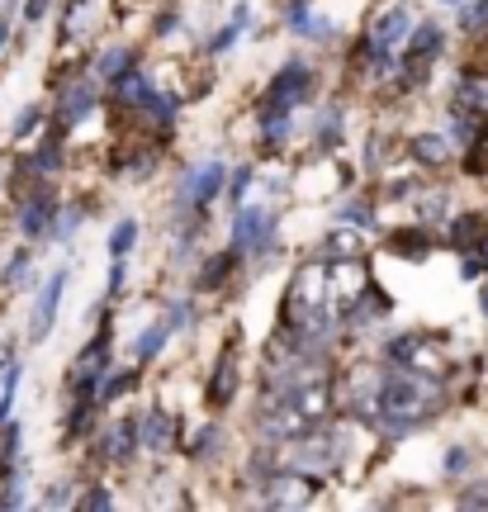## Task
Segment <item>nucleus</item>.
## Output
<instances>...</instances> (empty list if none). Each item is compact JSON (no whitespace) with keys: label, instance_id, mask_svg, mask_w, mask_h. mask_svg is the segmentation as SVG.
Segmentation results:
<instances>
[{"label":"nucleus","instance_id":"obj_1","mask_svg":"<svg viewBox=\"0 0 488 512\" xmlns=\"http://www.w3.org/2000/svg\"><path fill=\"white\" fill-rule=\"evenodd\" d=\"M313 91H318V76L308 72L304 62H290V67H280V72H275V81L266 86V95H261V110H266V119H271V114H290L294 105H308V100H313Z\"/></svg>","mask_w":488,"mask_h":512},{"label":"nucleus","instance_id":"obj_2","mask_svg":"<svg viewBox=\"0 0 488 512\" xmlns=\"http://www.w3.org/2000/svg\"><path fill=\"white\" fill-rule=\"evenodd\" d=\"M109 332H114V328L105 323V328L95 332L91 347L81 351V361L72 366V380H67V384H72L76 394H95V389H100V380L109 375Z\"/></svg>","mask_w":488,"mask_h":512},{"label":"nucleus","instance_id":"obj_3","mask_svg":"<svg viewBox=\"0 0 488 512\" xmlns=\"http://www.w3.org/2000/svg\"><path fill=\"white\" fill-rule=\"evenodd\" d=\"M223 185H228V166H223V162L195 166V171H185V181H181V204H185V209H204V204L214 200Z\"/></svg>","mask_w":488,"mask_h":512},{"label":"nucleus","instance_id":"obj_4","mask_svg":"<svg viewBox=\"0 0 488 512\" xmlns=\"http://www.w3.org/2000/svg\"><path fill=\"white\" fill-rule=\"evenodd\" d=\"M275 238V219L266 209H237L233 219V247L237 252H266Z\"/></svg>","mask_w":488,"mask_h":512},{"label":"nucleus","instance_id":"obj_5","mask_svg":"<svg viewBox=\"0 0 488 512\" xmlns=\"http://www.w3.org/2000/svg\"><path fill=\"white\" fill-rule=\"evenodd\" d=\"M62 290H67V271H53L48 285L38 290V304H34V318H29V342H43L57 323V304H62Z\"/></svg>","mask_w":488,"mask_h":512},{"label":"nucleus","instance_id":"obj_6","mask_svg":"<svg viewBox=\"0 0 488 512\" xmlns=\"http://www.w3.org/2000/svg\"><path fill=\"white\" fill-rule=\"evenodd\" d=\"M53 214H57L53 185H38L34 195L19 204V233H24V238H43V233L53 228Z\"/></svg>","mask_w":488,"mask_h":512},{"label":"nucleus","instance_id":"obj_7","mask_svg":"<svg viewBox=\"0 0 488 512\" xmlns=\"http://www.w3.org/2000/svg\"><path fill=\"white\" fill-rule=\"evenodd\" d=\"M91 110H95V86L91 81H76L72 91L62 95V105H57V124L72 128V124H81Z\"/></svg>","mask_w":488,"mask_h":512},{"label":"nucleus","instance_id":"obj_8","mask_svg":"<svg viewBox=\"0 0 488 512\" xmlns=\"http://www.w3.org/2000/svg\"><path fill=\"white\" fill-rule=\"evenodd\" d=\"M403 38H408V10H403V5H394L389 15L375 19V29H370V43H375V48H384V53H394Z\"/></svg>","mask_w":488,"mask_h":512},{"label":"nucleus","instance_id":"obj_9","mask_svg":"<svg viewBox=\"0 0 488 512\" xmlns=\"http://www.w3.org/2000/svg\"><path fill=\"white\" fill-rule=\"evenodd\" d=\"M114 100L128 105V110H147V100H152V81H147L138 67H128L124 76H114Z\"/></svg>","mask_w":488,"mask_h":512},{"label":"nucleus","instance_id":"obj_10","mask_svg":"<svg viewBox=\"0 0 488 512\" xmlns=\"http://www.w3.org/2000/svg\"><path fill=\"white\" fill-rule=\"evenodd\" d=\"M441 43H446V34H441V24H432V19H427L422 29H413V38H408V67H413V76L427 57L441 53Z\"/></svg>","mask_w":488,"mask_h":512},{"label":"nucleus","instance_id":"obj_11","mask_svg":"<svg viewBox=\"0 0 488 512\" xmlns=\"http://www.w3.org/2000/svg\"><path fill=\"white\" fill-rule=\"evenodd\" d=\"M143 446V432H138V422H119V427H109L105 432V460H128L133 451Z\"/></svg>","mask_w":488,"mask_h":512},{"label":"nucleus","instance_id":"obj_12","mask_svg":"<svg viewBox=\"0 0 488 512\" xmlns=\"http://www.w3.org/2000/svg\"><path fill=\"white\" fill-rule=\"evenodd\" d=\"M233 394H237V361L233 351H223V361L214 366V380H209V403L223 408V403H233Z\"/></svg>","mask_w":488,"mask_h":512},{"label":"nucleus","instance_id":"obj_13","mask_svg":"<svg viewBox=\"0 0 488 512\" xmlns=\"http://www.w3.org/2000/svg\"><path fill=\"white\" fill-rule=\"evenodd\" d=\"M389 247L403 252L408 261H422V256L432 252V238H427V228H398V233H389Z\"/></svg>","mask_w":488,"mask_h":512},{"label":"nucleus","instance_id":"obj_14","mask_svg":"<svg viewBox=\"0 0 488 512\" xmlns=\"http://www.w3.org/2000/svg\"><path fill=\"white\" fill-rule=\"evenodd\" d=\"M138 432H143V446H147V451H166V441H171V413L152 408V413L143 418V427H138Z\"/></svg>","mask_w":488,"mask_h":512},{"label":"nucleus","instance_id":"obj_15","mask_svg":"<svg viewBox=\"0 0 488 512\" xmlns=\"http://www.w3.org/2000/svg\"><path fill=\"white\" fill-rule=\"evenodd\" d=\"M166 342H171V323H152V328L133 342V351H138V361H152V356H162Z\"/></svg>","mask_w":488,"mask_h":512},{"label":"nucleus","instance_id":"obj_16","mask_svg":"<svg viewBox=\"0 0 488 512\" xmlns=\"http://www.w3.org/2000/svg\"><path fill=\"white\" fill-rule=\"evenodd\" d=\"M247 19H252V10H247V5H237L233 19L223 24V34H214V43H209V48H214V53H223V48H233L237 38H242V29H247Z\"/></svg>","mask_w":488,"mask_h":512},{"label":"nucleus","instance_id":"obj_17","mask_svg":"<svg viewBox=\"0 0 488 512\" xmlns=\"http://www.w3.org/2000/svg\"><path fill=\"white\" fill-rule=\"evenodd\" d=\"M413 152H417V157H422L427 166H441L446 157H451V147H446V138H436V133H422V138L413 143Z\"/></svg>","mask_w":488,"mask_h":512},{"label":"nucleus","instance_id":"obj_18","mask_svg":"<svg viewBox=\"0 0 488 512\" xmlns=\"http://www.w3.org/2000/svg\"><path fill=\"white\" fill-rule=\"evenodd\" d=\"M233 266H237V247H233V252H218L214 261L204 266V275H199V290H214V285H218V280H223L228 271H233Z\"/></svg>","mask_w":488,"mask_h":512},{"label":"nucleus","instance_id":"obj_19","mask_svg":"<svg viewBox=\"0 0 488 512\" xmlns=\"http://www.w3.org/2000/svg\"><path fill=\"white\" fill-rule=\"evenodd\" d=\"M133 242H138V219L114 223V233H109V256H128L133 252Z\"/></svg>","mask_w":488,"mask_h":512},{"label":"nucleus","instance_id":"obj_20","mask_svg":"<svg viewBox=\"0 0 488 512\" xmlns=\"http://www.w3.org/2000/svg\"><path fill=\"white\" fill-rule=\"evenodd\" d=\"M128 62H133V53H128V48H109V53H100L95 72L114 81V76H124V72H128Z\"/></svg>","mask_w":488,"mask_h":512},{"label":"nucleus","instance_id":"obj_21","mask_svg":"<svg viewBox=\"0 0 488 512\" xmlns=\"http://www.w3.org/2000/svg\"><path fill=\"white\" fill-rule=\"evenodd\" d=\"M34 171H57V166H62V143H57V138H43V147H38L34 152Z\"/></svg>","mask_w":488,"mask_h":512},{"label":"nucleus","instance_id":"obj_22","mask_svg":"<svg viewBox=\"0 0 488 512\" xmlns=\"http://www.w3.org/2000/svg\"><path fill=\"white\" fill-rule=\"evenodd\" d=\"M138 384V375L133 370H119V375H105V389H100V403H109V399H119V394H128Z\"/></svg>","mask_w":488,"mask_h":512},{"label":"nucleus","instance_id":"obj_23","mask_svg":"<svg viewBox=\"0 0 488 512\" xmlns=\"http://www.w3.org/2000/svg\"><path fill=\"white\" fill-rule=\"evenodd\" d=\"M19 380H24V370H19L15 361H10V375H5V394H0V422H10V408H15Z\"/></svg>","mask_w":488,"mask_h":512},{"label":"nucleus","instance_id":"obj_24","mask_svg":"<svg viewBox=\"0 0 488 512\" xmlns=\"http://www.w3.org/2000/svg\"><path fill=\"white\" fill-rule=\"evenodd\" d=\"M479 233H484V228H479V219L470 214V219H460V223L451 228V242L460 247V252H465V247H474V242H479Z\"/></svg>","mask_w":488,"mask_h":512},{"label":"nucleus","instance_id":"obj_25","mask_svg":"<svg viewBox=\"0 0 488 512\" xmlns=\"http://www.w3.org/2000/svg\"><path fill=\"white\" fill-rule=\"evenodd\" d=\"M218 441H223V432H218V427H204V432H195V441H190V456H214L218 451Z\"/></svg>","mask_w":488,"mask_h":512},{"label":"nucleus","instance_id":"obj_26","mask_svg":"<svg viewBox=\"0 0 488 512\" xmlns=\"http://www.w3.org/2000/svg\"><path fill=\"white\" fill-rule=\"evenodd\" d=\"M147 114H152L157 124H171V119H176V95H157V91H152V100H147Z\"/></svg>","mask_w":488,"mask_h":512},{"label":"nucleus","instance_id":"obj_27","mask_svg":"<svg viewBox=\"0 0 488 512\" xmlns=\"http://www.w3.org/2000/svg\"><path fill=\"white\" fill-rule=\"evenodd\" d=\"M460 29H470V34H484V29H488V0H479V5H470V10L460 15Z\"/></svg>","mask_w":488,"mask_h":512},{"label":"nucleus","instance_id":"obj_28","mask_svg":"<svg viewBox=\"0 0 488 512\" xmlns=\"http://www.w3.org/2000/svg\"><path fill=\"white\" fill-rule=\"evenodd\" d=\"M76 223H81V209H62V214H57V223L48 228V238H57V242H62V238H72V233H76Z\"/></svg>","mask_w":488,"mask_h":512},{"label":"nucleus","instance_id":"obj_29","mask_svg":"<svg viewBox=\"0 0 488 512\" xmlns=\"http://www.w3.org/2000/svg\"><path fill=\"white\" fill-rule=\"evenodd\" d=\"M342 223H346V228H351V223H356V228H370V223H375V219H370V204H365V200L342 204Z\"/></svg>","mask_w":488,"mask_h":512},{"label":"nucleus","instance_id":"obj_30","mask_svg":"<svg viewBox=\"0 0 488 512\" xmlns=\"http://www.w3.org/2000/svg\"><path fill=\"white\" fill-rule=\"evenodd\" d=\"M247 190H252V166H237L233 176H228V195H233V204L242 200Z\"/></svg>","mask_w":488,"mask_h":512},{"label":"nucleus","instance_id":"obj_31","mask_svg":"<svg viewBox=\"0 0 488 512\" xmlns=\"http://www.w3.org/2000/svg\"><path fill=\"white\" fill-rule=\"evenodd\" d=\"M81 508H114V494H109V489H100V484H95V489H86V494H81Z\"/></svg>","mask_w":488,"mask_h":512},{"label":"nucleus","instance_id":"obj_32","mask_svg":"<svg viewBox=\"0 0 488 512\" xmlns=\"http://www.w3.org/2000/svg\"><path fill=\"white\" fill-rule=\"evenodd\" d=\"M24 271H29V252H15V261L5 266V285H19V280H24Z\"/></svg>","mask_w":488,"mask_h":512},{"label":"nucleus","instance_id":"obj_33","mask_svg":"<svg viewBox=\"0 0 488 512\" xmlns=\"http://www.w3.org/2000/svg\"><path fill=\"white\" fill-rule=\"evenodd\" d=\"M460 503H465V508H488V479H484V484H474V489H465V494H460Z\"/></svg>","mask_w":488,"mask_h":512},{"label":"nucleus","instance_id":"obj_34","mask_svg":"<svg viewBox=\"0 0 488 512\" xmlns=\"http://www.w3.org/2000/svg\"><path fill=\"white\" fill-rule=\"evenodd\" d=\"M119 285H124V256H114V266H109V285H105L109 299L119 294Z\"/></svg>","mask_w":488,"mask_h":512},{"label":"nucleus","instance_id":"obj_35","mask_svg":"<svg viewBox=\"0 0 488 512\" xmlns=\"http://www.w3.org/2000/svg\"><path fill=\"white\" fill-rule=\"evenodd\" d=\"M48 5L53 0H24V24H38V19L48 15Z\"/></svg>","mask_w":488,"mask_h":512},{"label":"nucleus","instance_id":"obj_36","mask_svg":"<svg viewBox=\"0 0 488 512\" xmlns=\"http://www.w3.org/2000/svg\"><path fill=\"white\" fill-rule=\"evenodd\" d=\"M0 446H5V460H15V451H19V422H10V432H5V441H0Z\"/></svg>","mask_w":488,"mask_h":512},{"label":"nucleus","instance_id":"obj_37","mask_svg":"<svg viewBox=\"0 0 488 512\" xmlns=\"http://www.w3.org/2000/svg\"><path fill=\"white\" fill-rule=\"evenodd\" d=\"M465 465H470V456H465V451H460V446H455L451 456H446V470H451V475H460V470H465Z\"/></svg>","mask_w":488,"mask_h":512},{"label":"nucleus","instance_id":"obj_38","mask_svg":"<svg viewBox=\"0 0 488 512\" xmlns=\"http://www.w3.org/2000/svg\"><path fill=\"white\" fill-rule=\"evenodd\" d=\"M43 503H48V508H62V503H67V484H53V489L43 494Z\"/></svg>","mask_w":488,"mask_h":512},{"label":"nucleus","instance_id":"obj_39","mask_svg":"<svg viewBox=\"0 0 488 512\" xmlns=\"http://www.w3.org/2000/svg\"><path fill=\"white\" fill-rule=\"evenodd\" d=\"M34 124H38V110H24V114H19V124H15V138H24Z\"/></svg>","mask_w":488,"mask_h":512},{"label":"nucleus","instance_id":"obj_40","mask_svg":"<svg viewBox=\"0 0 488 512\" xmlns=\"http://www.w3.org/2000/svg\"><path fill=\"white\" fill-rule=\"evenodd\" d=\"M5 38H10V15H0V48H5Z\"/></svg>","mask_w":488,"mask_h":512},{"label":"nucleus","instance_id":"obj_41","mask_svg":"<svg viewBox=\"0 0 488 512\" xmlns=\"http://www.w3.org/2000/svg\"><path fill=\"white\" fill-rule=\"evenodd\" d=\"M479 309H484V318H488V285L479 290Z\"/></svg>","mask_w":488,"mask_h":512},{"label":"nucleus","instance_id":"obj_42","mask_svg":"<svg viewBox=\"0 0 488 512\" xmlns=\"http://www.w3.org/2000/svg\"><path fill=\"white\" fill-rule=\"evenodd\" d=\"M484 261H488V242H484Z\"/></svg>","mask_w":488,"mask_h":512}]
</instances>
